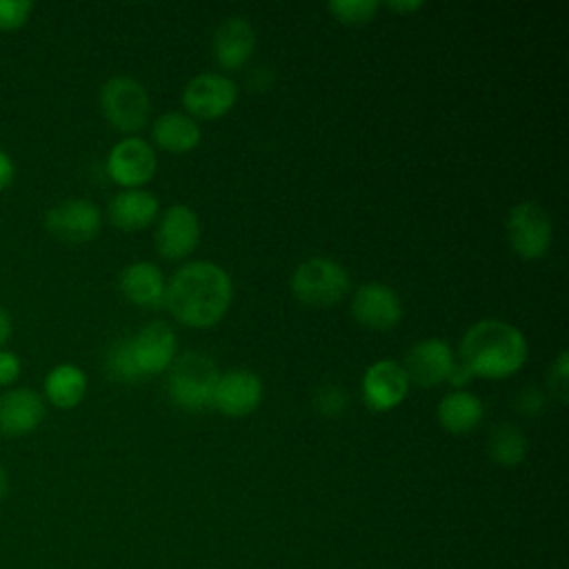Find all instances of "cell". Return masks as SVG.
I'll list each match as a JSON object with an SVG mask.
<instances>
[{
  "instance_id": "cell-1",
  "label": "cell",
  "mask_w": 569,
  "mask_h": 569,
  "mask_svg": "<svg viewBox=\"0 0 569 569\" xmlns=\"http://www.w3.org/2000/svg\"><path fill=\"white\" fill-rule=\"evenodd\" d=\"M233 284L229 273L209 260H196L180 267L164 289V305L171 316L196 329L216 325L229 309Z\"/></svg>"
},
{
  "instance_id": "cell-2",
  "label": "cell",
  "mask_w": 569,
  "mask_h": 569,
  "mask_svg": "<svg viewBox=\"0 0 569 569\" xmlns=\"http://www.w3.org/2000/svg\"><path fill=\"white\" fill-rule=\"evenodd\" d=\"M527 351L522 331L498 318L478 320L460 340L462 362L473 376L489 380L513 376L525 365Z\"/></svg>"
},
{
  "instance_id": "cell-3",
  "label": "cell",
  "mask_w": 569,
  "mask_h": 569,
  "mask_svg": "<svg viewBox=\"0 0 569 569\" xmlns=\"http://www.w3.org/2000/svg\"><path fill=\"white\" fill-rule=\"evenodd\" d=\"M218 378L220 371L209 356L187 351L171 362L167 391L171 402L182 411H204L211 407Z\"/></svg>"
},
{
  "instance_id": "cell-4",
  "label": "cell",
  "mask_w": 569,
  "mask_h": 569,
  "mask_svg": "<svg viewBox=\"0 0 569 569\" xmlns=\"http://www.w3.org/2000/svg\"><path fill=\"white\" fill-rule=\"evenodd\" d=\"M100 111L113 129L133 133L149 122L151 98L136 78L113 76L100 87Z\"/></svg>"
},
{
  "instance_id": "cell-5",
  "label": "cell",
  "mask_w": 569,
  "mask_h": 569,
  "mask_svg": "<svg viewBox=\"0 0 569 569\" xmlns=\"http://www.w3.org/2000/svg\"><path fill=\"white\" fill-rule=\"evenodd\" d=\"M291 291L309 307H331L349 291V273L331 258H307L291 273Z\"/></svg>"
},
{
  "instance_id": "cell-6",
  "label": "cell",
  "mask_w": 569,
  "mask_h": 569,
  "mask_svg": "<svg viewBox=\"0 0 569 569\" xmlns=\"http://www.w3.org/2000/svg\"><path fill=\"white\" fill-rule=\"evenodd\" d=\"M507 238L511 249L525 260L545 256L553 238V224L547 209L533 200L511 207L507 216Z\"/></svg>"
},
{
  "instance_id": "cell-7",
  "label": "cell",
  "mask_w": 569,
  "mask_h": 569,
  "mask_svg": "<svg viewBox=\"0 0 569 569\" xmlns=\"http://www.w3.org/2000/svg\"><path fill=\"white\" fill-rule=\"evenodd\" d=\"M47 231L67 244L93 240L102 227V211L84 198H67L44 213Z\"/></svg>"
},
{
  "instance_id": "cell-8",
  "label": "cell",
  "mask_w": 569,
  "mask_h": 569,
  "mask_svg": "<svg viewBox=\"0 0 569 569\" xmlns=\"http://www.w3.org/2000/svg\"><path fill=\"white\" fill-rule=\"evenodd\" d=\"M156 169L158 158L153 147L138 136L122 138L107 156L109 178L124 189H142V184L153 178Z\"/></svg>"
},
{
  "instance_id": "cell-9",
  "label": "cell",
  "mask_w": 569,
  "mask_h": 569,
  "mask_svg": "<svg viewBox=\"0 0 569 569\" xmlns=\"http://www.w3.org/2000/svg\"><path fill=\"white\" fill-rule=\"evenodd\" d=\"M238 84L222 73H198L182 89L184 109L202 120H213L233 109Z\"/></svg>"
},
{
  "instance_id": "cell-10",
  "label": "cell",
  "mask_w": 569,
  "mask_h": 569,
  "mask_svg": "<svg viewBox=\"0 0 569 569\" xmlns=\"http://www.w3.org/2000/svg\"><path fill=\"white\" fill-rule=\"evenodd\" d=\"M200 242L198 213L187 204H171L158 220L156 249L167 260L189 256Z\"/></svg>"
},
{
  "instance_id": "cell-11",
  "label": "cell",
  "mask_w": 569,
  "mask_h": 569,
  "mask_svg": "<svg viewBox=\"0 0 569 569\" xmlns=\"http://www.w3.org/2000/svg\"><path fill=\"white\" fill-rule=\"evenodd\" d=\"M351 316L367 329H393L402 318V302L391 287L365 282L351 298Z\"/></svg>"
},
{
  "instance_id": "cell-12",
  "label": "cell",
  "mask_w": 569,
  "mask_h": 569,
  "mask_svg": "<svg viewBox=\"0 0 569 569\" xmlns=\"http://www.w3.org/2000/svg\"><path fill=\"white\" fill-rule=\"evenodd\" d=\"M129 347L142 378H151L171 367L178 351L176 333L164 322H151L129 336Z\"/></svg>"
},
{
  "instance_id": "cell-13",
  "label": "cell",
  "mask_w": 569,
  "mask_h": 569,
  "mask_svg": "<svg viewBox=\"0 0 569 569\" xmlns=\"http://www.w3.org/2000/svg\"><path fill=\"white\" fill-rule=\"evenodd\" d=\"M262 400V380L258 373L249 369H231L227 373H220L211 407H216L220 413L231 418L249 416L258 409Z\"/></svg>"
},
{
  "instance_id": "cell-14",
  "label": "cell",
  "mask_w": 569,
  "mask_h": 569,
  "mask_svg": "<svg viewBox=\"0 0 569 569\" xmlns=\"http://www.w3.org/2000/svg\"><path fill=\"white\" fill-rule=\"evenodd\" d=\"M409 393V378L400 362L376 360L362 376V398L373 411H389L398 407Z\"/></svg>"
},
{
  "instance_id": "cell-15",
  "label": "cell",
  "mask_w": 569,
  "mask_h": 569,
  "mask_svg": "<svg viewBox=\"0 0 569 569\" xmlns=\"http://www.w3.org/2000/svg\"><path fill=\"white\" fill-rule=\"evenodd\" d=\"M453 362L451 347L445 340L425 338L407 351L402 369L409 382H416L418 387H436L447 380Z\"/></svg>"
},
{
  "instance_id": "cell-16",
  "label": "cell",
  "mask_w": 569,
  "mask_h": 569,
  "mask_svg": "<svg viewBox=\"0 0 569 569\" xmlns=\"http://www.w3.org/2000/svg\"><path fill=\"white\" fill-rule=\"evenodd\" d=\"M44 398L31 387H16L0 393V436L20 438L44 420Z\"/></svg>"
},
{
  "instance_id": "cell-17",
  "label": "cell",
  "mask_w": 569,
  "mask_h": 569,
  "mask_svg": "<svg viewBox=\"0 0 569 569\" xmlns=\"http://www.w3.org/2000/svg\"><path fill=\"white\" fill-rule=\"evenodd\" d=\"M256 49V31L249 20L227 18L213 36V56L227 71L242 69Z\"/></svg>"
},
{
  "instance_id": "cell-18",
  "label": "cell",
  "mask_w": 569,
  "mask_h": 569,
  "mask_svg": "<svg viewBox=\"0 0 569 569\" xmlns=\"http://www.w3.org/2000/svg\"><path fill=\"white\" fill-rule=\"evenodd\" d=\"M120 291L136 307H158L164 302V276L158 264L149 260H136L120 273Z\"/></svg>"
},
{
  "instance_id": "cell-19",
  "label": "cell",
  "mask_w": 569,
  "mask_h": 569,
  "mask_svg": "<svg viewBox=\"0 0 569 569\" xmlns=\"http://www.w3.org/2000/svg\"><path fill=\"white\" fill-rule=\"evenodd\" d=\"M160 202L147 189H122L109 202V220L122 231L149 227L158 216Z\"/></svg>"
},
{
  "instance_id": "cell-20",
  "label": "cell",
  "mask_w": 569,
  "mask_h": 569,
  "mask_svg": "<svg viewBox=\"0 0 569 569\" xmlns=\"http://www.w3.org/2000/svg\"><path fill=\"white\" fill-rule=\"evenodd\" d=\"M485 416L482 400L471 391H449L438 402V422L442 429L451 433H469L473 431Z\"/></svg>"
},
{
  "instance_id": "cell-21",
  "label": "cell",
  "mask_w": 569,
  "mask_h": 569,
  "mask_svg": "<svg viewBox=\"0 0 569 569\" xmlns=\"http://www.w3.org/2000/svg\"><path fill=\"white\" fill-rule=\"evenodd\" d=\"M153 142L171 153H187L198 147L200 142V127L198 122L180 111H167L156 118L151 129Z\"/></svg>"
},
{
  "instance_id": "cell-22",
  "label": "cell",
  "mask_w": 569,
  "mask_h": 569,
  "mask_svg": "<svg viewBox=\"0 0 569 569\" xmlns=\"http://www.w3.org/2000/svg\"><path fill=\"white\" fill-rule=\"evenodd\" d=\"M87 373L73 362L56 365L44 378V398L58 409H73L84 400Z\"/></svg>"
},
{
  "instance_id": "cell-23",
  "label": "cell",
  "mask_w": 569,
  "mask_h": 569,
  "mask_svg": "<svg viewBox=\"0 0 569 569\" xmlns=\"http://www.w3.org/2000/svg\"><path fill=\"white\" fill-rule=\"evenodd\" d=\"M487 451L496 465L516 467L527 456V438L516 425L500 422L489 431Z\"/></svg>"
},
{
  "instance_id": "cell-24",
  "label": "cell",
  "mask_w": 569,
  "mask_h": 569,
  "mask_svg": "<svg viewBox=\"0 0 569 569\" xmlns=\"http://www.w3.org/2000/svg\"><path fill=\"white\" fill-rule=\"evenodd\" d=\"M104 369H107V376L111 380H118V382H140V380H144L136 360H133V353H131V347H129V336L118 340L109 349L107 360H104Z\"/></svg>"
},
{
  "instance_id": "cell-25",
  "label": "cell",
  "mask_w": 569,
  "mask_h": 569,
  "mask_svg": "<svg viewBox=\"0 0 569 569\" xmlns=\"http://www.w3.org/2000/svg\"><path fill=\"white\" fill-rule=\"evenodd\" d=\"M376 0H331L329 11L345 24H365L378 13Z\"/></svg>"
},
{
  "instance_id": "cell-26",
  "label": "cell",
  "mask_w": 569,
  "mask_h": 569,
  "mask_svg": "<svg viewBox=\"0 0 569 569\" xmlns=\"http://www.w3.org/2000/svg\"><path fill=\"white\" fill-rule=\"evenodd\" d=\"M33 11L29 0H0V31H16L27 24Z\"/></svg>"
},
{
  "instance_id": "cell-27",
  "label": "cell",
  "mask_w": 569,
  "mask_h": 569,
  "mask_svg": "<svg viewBox=\"0 0 569 569\" xmlns=\"http://www.w3.org/2000/svg\"><path fill=\"white\" fill-rule=\"evenodd\" d=\"M313 405L325 416H340L347 409V393H345L342 387L327 385V387L316 391Z\"/></svg>"
},
{
  "instance_id": "cell-28",
  "label": "cell",
  "mask_w": 569,
  "mask_h": 569,
  "mask_svg": "<svg viewBox=\"0 0 569 569\" xmlns=\"http://www.w3.org/2000/svg\"><path fill=\"white\" fill-rule=\"evenodd\" d=\"M567 382H569V358H567V351L562 349L549 369V389L562 402L567 400Z\"/></svg>"
},
{
  "instance_id": "cell-29",
  "label": "cell",
  "mask_w": 569,
  "mask_h": 569,
  "mask_svg": "<svg viewBox=\"0 0 569 569\" xmlns=\"http://www.w3.org/2000/svg\"><path fill=\"white\" fill-rule=\"evenodd\" d=\"M22 371V362L16 351L0 349V387H11Z\"/></svg>"
},
{
  "instance_id": "cell-30",
  "label": "cell",
  "mask_w": 569,
  "mask_h": 569,
  "mask_svg": "<svg viewBox=\"0 0 569 569\" xmlns=\"http://www.w3.org/2000/svg\"><path fill=\"white\" fill-rule=\"evenodd\" d=\"M518 409L525 416H538L545 409V393L538 387H525L518 396Z\"/></svg>"
},
{
  "instance_id": "cell-31",
  "label": "cell",
  "mask_w": 569,
  "mask_h": 569,
  "mask_svg": "<svg viewBox=\"0 0 569 569\" xmlns=\"http://www.w3.org/2000/svg\"><path fill=\"white\" fill-rule=\"evenodd\" d=\"M16 178V164L13 158L0 149V191H4Z\"/></svg>"
},
{
  "instance_id": "cell-32",
  "label": "cell",
  "mask_w": 569,
  "mask_h": 569,
  "mask_svg": "<svg viewBox=\"0 0 569 569\" xmlns=\"http://www.w3.org/2000/svg\"><path fill=\"white\" fill-rule=\"evenodd\" d=\"M471 378H473V373H471V369L465 362H453V367H451V371L447 376V382L453 385L456 389H460V387L469 385Z\"/></svg>"
},
{
  "instance_id": "cell-33",
  "label": "cell",
  "mask_w": 569,
  "mask_h": 569,
  "mask_svg": "<svg viewBox=\"0 0 569 569\" xmlns=\"http://www.w3.org/2000/svg\"><path fill=\"white\" fill-rule=\"evenodd\" d=\"M13 333V322H11V313L7 311V307L0 302V349H4V345L9 342Z\"/></svg>"
},
{
  "instance_id": "cell-34",
  "label": "cell",
  "mask_w": 569,
  "mask_h": 569,
  "mask_svg": "<svg viewBox=\"0 0 569 569\" xmlns=\"http://www.w3.org/2000/svg\"><path fill=\"white\" fill-rule=\"evenodd\" d=\"M387 7H389V9H393V11L411 13V11L420 9V7H422V2H420V0H409V2H407V0H405V2H402V0H400V2H398V0H393V2H387Z\"/></svg>"
},
{
  "instance_id": "cell-35",
  "label": "cell",
  "mask_w": 569,
  "mask_h": 569,
  "mask_svg": "<svg viewBox=\"0 0 569 569\" xmlns=\"http://www.w3.org/2000/svg\"><path fill=\"white\" fill-rule=\"evenodd\" d=\"M7 491H9V476H7V469L0 462V500L7 496Z\"/></svg>"
}]
</instances>
